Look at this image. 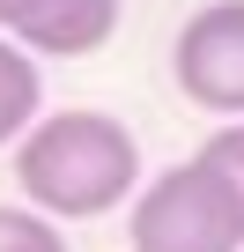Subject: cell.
Returning <instances> with one entry per match:
<instances>
[{"mask_svg":"<svg viewBox=\"0 0 244 252\" xmlns=\"http://www.w3.org/2000/svg\"><path fill=\"white\" fill-rule=\"evenodd\" d=\"M15 178H23L30 208H45L59 222L111 215L141 178V141L111 111H52V119H37L23 134Z\"/></svg>","mask_w":244,"mask_h":252,"instance_id":"cell-1","label":"cell"},{"mask_svg":"<svg viewBox=\"0 0 244 252\" xmlns=\"http://www.w3.org/2000/svg\"><path fill=\"white\" fill-rule=\"evenodd\" d=\"M134 252H244V200H237V186L207 156L163 171L134 200Z\"/></svg>","mask_w":244,"mask_h":252,"instance_id":"cell-2","label":"cell"},{"mask_svg":"<svg viewBox=\"0 0 244 252\" xmlns=\"http://www.w3.org/2000/svg\"><path fill=\"white\" fill-rule=\"evenodd\" d=\"M170 74H178L185 104L244 119V0H215V8H200L178 30Z\"/></svg>","mask_w":244,"mask_h":252,"instance_id":"cell-3","label":"cell"},{"mask_svg":"<svg viewBox=\"0 0 244 252\" xmlns=\"http://www.w3.org/2000/svg\"><path fill=\"white\" fill-rule=\"evenodd\" d=\"M111 30H118V0H37V15L15 37L52 60H81V52L111 45Z\"/></svg>","mask_w":244,"mask_h":252,"instance_id":"cell-4","label":"cell"},{"mask_svg":"<svg viewBox=\"0 0 244 252\" xmlns=\"http://www.w3.org/2000/svg\"><path fill=\"white\" fill-rule=\"evenodd\" d=\"M37 104H45V82H37V60L23 45L0 37V141H15L37 126Z\"/></svg>","mask_w":244,"mask_h":252,"instance_id":"cell-5","label":"cell"},{"mask_svg":"<svg viewBox=\"0 0 244 252\" xmlns=\"http://www.w3.org/2000/svg\"><path fill=\"white\" fill-rule=\"evenodd\" d=\"M0 252H67V237L45 208H0Z\"/></svg>","mask_w":244,"mask_h":252,"instance_id":"cell-6","label":"cell"},{"mask_svg":"<svg viewBox=\"0 0 244 252\" xmlns=\"http://www.w3.org/2000/svg\"><path fill=\"white\" fill-rule=\"evenodd\" d=\"M200 156H207V163H215V171L237 186V200H244V119H229V126H222V134H215Z\"/></svg>","mask_w":244,"mask_h":252,"instance_id":"cell-7","label":"cell"},{"mask_svg":"<svg viewBox=\"0 0 244 252\" xmlns=\"http://www.w3.org/2000/svg\"><path fill=\"white\" fill-rule=\"evenodd\" d=\"M30 15H37V0H0V30H23Z\"/></svg>","mask_w":244,"mask_h":252,"instance_id":"cell-8","label":"cell"}]
</instances>
